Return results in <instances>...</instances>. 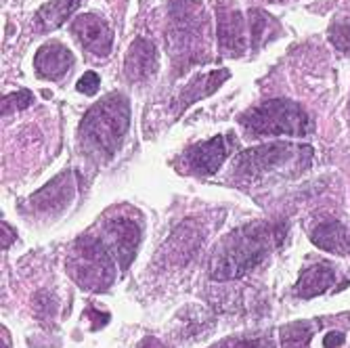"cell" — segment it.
<instances>
[{
    "mask_svg": "<svg viewBox=\"0 0 350 348\" xmlns=\"http://www.w3.org/2000/svg\"><path fill=\"white\" fill-rule=\"evenodd\" d=\"M31 103V94L27 90L23 92H13L9 97L3 99V116L13 111V109H21V107H27Z\"/></svg>",
    "mask_w": 350,
    "mask_h": 348,
    "instance_id": "obj_14",
    "label": "cell"
},
{
    "mask_svg": "<svg viewBox=\"0 0 350 348\" xmlns=\"http://www.w3.org/2000/svg\"><path fill=\"white\" fill-rule=\"evenodd\" d=\"M267 233L256 227H245L227 239L214 256L212 275L214 279H233L252 271L267 254Z\"/></svg>",
    "mask_w": 350,
    "mask_h": 348,
    "instance_id": "obj_2",
    "label": "cell"
},
{
    "mask_svg": "<svg viewBox=\"0 0 350 348\" xmlns=\"http://www.w3.org/2000/svg\"><path fill=\"white\" fill-rule=\"evenodd\" d=\"M72 277L86 290H105L113 281L109 250L101 241H80L70 260Z\"/></svg>",
    "mask_w": 350,
    "mask_h": 348,
    "instance_id": "obj_4",
    "label": "cell"
},
{
    "mask_svg": "<svg viewBox=\"0 0 350 348\" xmlns=\"http://www.w3.org/2000/svg\"><path fill=\"white\" fill-rule=\"evenodd\" d=\"M225 155H227L225 139L216 137L208 143L191 147L187 153V162L191 170H196L200 174H214L220 168L222 160H225Z\"/></svg>",
    "mask_w": 350,
    "mask_h": 348,
    "instance_id": "obj_8",
    "label": "cell"
},
{
    "mask_svg": "<svg viewBox=\"0 0 350 348\" xmlns=\"http://www.w3.org/2000/svg\"><path fill=\"white\" fill-rule=\"evenodd\" d=\"M312 241L327 252H346V233L340 225H325L312 235Z\"/></svg>",
    "mask_w": 350,
    "mask_h": 348,
    "instance_id": "obj_13",
    "label": "cell"
},
{
    "mask_svg": "<svg viewBox=\"0 0 350 348\" xmlns=\"http://www.w3.org/2000/svg\"><path fill=\"white\" fill-rule=\"evenodd\" d=\"M241 17L235 11H229L220 17V44L227 51L241 53Z\"/></svg>",
    "mask_w": 350,
    "mask_h": 348,
    "instance_id": "obj_12",
    "label": "cell"
},
{
    "mask_svg": "<svg viewBox=\"0 0 350 348\" xmlns=\"http://www.w3.org/2000/svg\"><path fill=\"white\" fill-rule=\"evenodd\" d=\"M13 237H15V233L11 231V227L3 223V247H7V245L11 243L9 239H13Z\"/></svg>",
    "mask_w": 350,
    "mask_h": 348,
    "instance_id": "obj_18",
    "label": "cell"
},
{
    "mask_svg": "<svg viewBox=\"0 0 350 348\" xmlns=\"http://www.w3.org/2000/svg\"><path fill=\"white\" fill-rule=\"evenodd\" d=\"M342 340H344V336H342L340 332H332V334L325 336L323 346H325V348H336L338 344H342Z\"/></svg>",
    "mask_w": 350,
    "mask_h": 348,
    "instance_id": "obj_17",
    "label": "cell"
},
{
    "mask_svg": "<svg viewBox=\"0 0 350 348\" xmlns=\"http://www.w3.org/2000/svg\"><path fill=\"white\" fill-rule=\"evenodd\" d=\"M36 72L40 78L44 80H61L70 72V68L74 66V57L72 51L66 49L59 42H51L44 44L38 53H36Z\"/></svg>",
    "mask_w": 350,
    "mask_h": 348,
    "instance_id": "obj_7",
    "label": "cell"
},
{
    "mask_svg": "<svg viewBox=\"0 0 350 348\" xmlns=\"http://www.w3.org/2000/svg\"><path fill=\"white\" fill-rule=\"evenodd\" d=\"M157 68V53L155 46L147 40H137L129 55H126V63H124V72L126 78L131 82H139L149 78Z\"/></svg>",
    "mask_w": 350,
    "mask_h": 348,
    "instance_id": "obj_9",
    "label": "cell"
},
{
    "mask_svg": "<svg viewBox=\"0 0 350 348\" xmlns=\"http://www.w3.org/2000/svg\"><path fill=\"white\" fill-rule=\"evenodd\" d=\"M245 129L256 135H304L308 116L288 99H273L241 118Z\"/></svg>",
    "mask_w": 350,
    "mask_h": 348,
    "instance_id": "obj_3",
    "label": "cell"
},
{
    "mask_svg": "<svg viewBox=\"0 0 350 348\" xmlns=\"http://www.w3.org/2000/svg\"><path fill=\"white\" fill-rule=\"evenodd\" d=\"M80 0H53V3L44 5L36 15V27L38 31H51L66 23L68 17L78 9Z\"/></svg>",
    "mask_w": 350,
    "mask_h": 348,
    "instance_id": "obj_11",
    "label": "cell"
},
{
    "mask_svg": "<svg viewBox=\"0 0 350 348\" xmlns=\"http://www.w3.org/2000/svg\"><path fill=\"white\" fill-rule=\"evenodd\" d=\"M214 348H265V344L260 340H241V342H225V344H218Z\"/></svg>",
    "mask_w": 350,
    "mask_h": 348,
    "instance_id": "obj_16",
    "label": "cell"
},
{
    "mask_svg": "<svg viewBox=\"0 0 350 348\" xmlns=\"http://www.w3.org/2000/svg\"><path fill=\"white\" fill-rule=\"evenodd\" d=\"M131 109L129 101L122 94H109L99 101L82 120L80 137L86 149L99 151L109 157L122 143V137L129 129Z\"/></svg>",
    "mask_w": 350,
    "mask_h": 348,
    "instance_id": "obj_1",
    "label": "cell"
},
{
    "mask_svg": "<svg viewBox=\"0 0 350 348\" xmlns=\"http://www.w3.org/2000/svg\"><path fill=\"white\" fill-rule=\"evenodd\" d=\"M105 247L120 260L122 269H129L139 245V227L126 218L111 220L105 227Z\"/></svg>",
    "mask_w": 350,
    "mask_h": 348,
    "instance_id": "obj_6",
    "label": "cell"
},
{
    "mask_svg": "<svg viewBox=\"0 0 350 348\" xmlns=\"http://www.w3.org/2000/svg\"><path fill=\"white\" fill-rule=\"evenodd\" d=\"M99 84H101V80H99L97 74H94V72H86V74L78 80L76 88H78L82 94H94V92L99 90Z\"/></svg>",
    "mask_w": 350,
    "mask_h": 348,
    "instance_id": "obj_15",
    "label": "cell"
},
{
    "mask_svg": "<svg viewBox=\"0 0 350 348\" xmlns=\"http://www.w3.org/2000/svg\"><path fill=\"white\" fill-rule=\"evenodd\" d=\"M334 279L336 277L329 265H312L300 275L294 290L300 298H312L329 290L334 286Z\"/></svg>",
    "mask_w": 350,
    "mask_h": 348,
    "instance_id": "obj_10",
    "label": "cell"
},
{
    "mask_svg": "<svg viewBox=\"0 0 350 348\" xmlns=\"http://www.w3.org/2000/svg\"><path fill=\"white\" fill-rule=\"evenodd\" d=\"M72 34L78 38L82 49L94 57H107L111 51L113 34L105 19L94 13L78 15L72 23Z\"/></svg>",
    "mask_w": 350,
    "mask_h": 348,
    "instance_id": "obj_5",
    "label": "cell"
}]
</instances>
